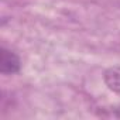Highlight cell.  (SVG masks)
I'll return each mask as SVG.
<instances>
[{
  "mask_svg": "<svg viewBox=\"0 0 120 120\" xmlns=\"http://www.w3.org/2000/svg\"><path fill=\"white\" fill-rule=\"evenodd\" d=\"M112 116H114V117H120V105H117L116 107L112 109Z\"/></svg>",
  "mask_w": 120,
  "mask_h": 120,
  "instance_id": "3957f363",
  "label": "cell"
},
{
  "mask_svg": "<svg viewBox=\"0 0 120 120\" xmlns=\"http://www.w3.org/2000/svg\"><path fill=\"white\" fill-rule=\"evenodd\" d=\"M20 67H21L20 58L14 52L2 48V54H0V71H2V74L4 75L17 74L20 71Z\"/></svg>",
  "mask_w": 120,
  "mask_h": 120,
  "instance_id": "6da1fadb",
  "label": "cell"
},
{
  "mask_svg": "<svg viewBox=\"0 0 120 120\" xmlns=\"http://www.w3.org/2000/svg\"><path fill=\"white\" fill-rule=\"evenodd\" d=\"M105 83L110 90L120 95V67H112L105 72Z\"/></svg>",
  "mask_w": 120,
  "mask_h": 120,
  "instance_id": "7a4b0ae2",
  "label": "cell"
}]
</instances>
